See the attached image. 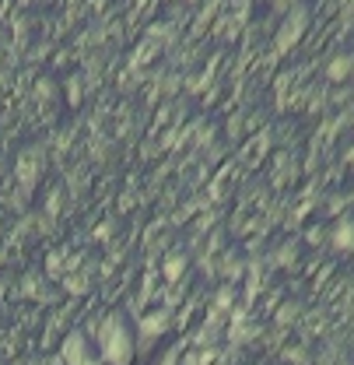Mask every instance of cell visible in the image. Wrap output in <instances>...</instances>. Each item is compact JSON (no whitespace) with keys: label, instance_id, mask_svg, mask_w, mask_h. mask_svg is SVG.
I'll list each match as a JSON object with an SVG mask.
<instances>
[{"label":"cell","instance_id":"3957f363","mask_svg":"<svg viewBox=\"0 0 354 365\" xmlns=\"http://www.w3.org/2000/svg\"><path fill=\"white\" fill-rule=\"evenodd\" d=\"M155 365H182V344H172L169 351H162V359Z\"/></svg>","mask_w":354,"mask_h":365},{"label":"cell","instance_id":"6da1fadb","mask_svg":"<svg viewBox=\"0 0 354 365\" xmlns=\"http://www.w3.org/2000/svg\"><path fill=\"white\" fill-rule=\"evenodd\" d=\"M95 348H98V355H102L105 365H130L133 362L137 344H133V330L123 313H109V317L102 319V327H98V334H95Z\"/></svg>","mask_w":354,"mask_h":365},{"label":"cell","instance_id":"7a4b0ae2","mask_svg":"<svg viewBox=\"0 0 354 365\" xmlns=\"http://www.w3.org/2000/svg\"><path fill=\"white\" fill-rule=\"evenodd\" d=\"M60 355H63V362L67 365H105L102 362V355H98V348H95V341H91L85 330L67 334V341H63Z\"/></svg>","mask_w":354,"mask_h":365}]
</instances>
